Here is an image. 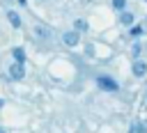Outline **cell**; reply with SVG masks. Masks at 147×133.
I'll use <instances>...</instances> for the list:
<instances>
[{
  "label": "cell",
  "mask_w": 147,
  "mask_h": 133,
  "mask_svg": "<svg viewBox=\"0 0 147 133\" xmlns=\"http://www.w3.org/2000/svg\"><path fill=\"white\" fill-rule=\"evenodd\" d=\"M145 30H142V25H133L131 28V37H138V34H142Z\"/></svg>",
  "instance_id": "8fae6325"
},
{
  "label": "cell",
  "mask_w": 147,
  "mask_h": 133,
  "mask_svg": "<svg viewBox=\"0 0 147 133\" xmlns=\"http://www.w3.org/2000/svg\"><path fill=\"white\" fill-rule=\"evenodd\" d=\"M9 78H11V80H23V78H25V66L18 64V62H14V64L9 66Z\"/></svg>",
  "instance_id": "3957f363"
},
{
  "label": "cell",
  "mask_w": 147,
  "mask_h": 133,
  "mask_svg": "<svg viewBox=\"0 0 147 133\" xmlns=\"http://www.w3.org/2000/svg\"><path fill=\"white\" fill-rule=\"evenodd\" d=\"M87 21H83V18H78V21H74V30L76 32H87Z\"/></svg>",
  "instance_id": "ba28073f"
},
{
  "label": "cell",
  "mask_w": 147,
  "mask_h": 133,
  "mask_svg": "<svg viewBox=\"0 0 147 133\" xmlns=\"http://www.w3.org/2000/svg\"><path fill=\"white\" fill-rule=\"evenodd\" d=\"M7 21H9V23H11V28H16V30L21 28V16H18L16 11H7Z\"/></svg>",
  "instance_id": "8992f818"
},
{
  "label": "cell",
  "mask_w": 147,
  "mask_h": 133,
  "mask_svg": "<svg viewBox=\"0 0 147 133\" xmlns=\"http://www.w3.org/2000/svg\"><path fill=\"white\" fill-rule=\"evenodd\" d=\"M11 55H14V60H16L18 64H23V62H25V50H23L21 46H16V48H11Z\"/></svg>",
  "instance_id": "52a82bcc"
},
{
  "label": "cell",
  "mask_w": 147,
  "mask_h": 133,
  "mask_svg": "<svg viewBox=\"0 0 147 133\" xmlns=\"http://www.w3.org/2000/svg\"><path fill=\"white\" fill-rule=\"evenodd\" d=\"M124 7H126V0H113V9L124 11Z\"/></svg>",
  "instance_id": "30bf717a"
},
{
  "label": "cell",
  "mask_w": 147,
  "mask_h": 133,
  "mask_svg": "<svg viewBox=\"0 0 147 133\" xmlns=\"http://www.w3.org/2000/svg\"><path fill=\"white\" fill-rule=\"evenodd\" d=\"M62 41H64V46L74 48V46H78V41H80V34H78L76 30H69V32H64V34H62Z\"/></svg>",
  "instance_id": "7a4b0ae2"
},
{
  "label": "cell",
  "mask_w": 147,
  "mask_h": 133,
  "mask_svg": "<svg viewBox=\"0 0 147 133\" xmlns=\"http://www.w3.org/2000/svg\"><path fill=\"white\" fill-rule=\"evenodd\" d=\"M34 34H37L39 39H44V41H46V39L51 37V30H48L46 25H34Z\"/></svg>",
  "instance_id": "5b68a950"
},
{
  "label": "cell",
  "mask_w": 147,
  "mask_h": 133,
  "mask_svg": "<svg viewBox=\"0 0 147 133\" xmlns=\"http://www.w3.org/2000/svg\"><path fill=\"white\" fill-rule=\"evenodd\" d=\"M131 71H133V76H136V78H142V76L147 73V64H145L142 60H136V62H133V66H131Z\"/></svg>",
  "instance_id": "277c9868"
},
{
  "label": "cell",
  "mask_w": 147,
  "mask_h": 133,
  "mask_svg": "<svg viewBox=\"0 0 147 133\" xmlns=\"http://www.w3.org/2000/svg\"><path fill=\"white\" fill-rule=\"evenodd\" d=\"M131 53H133V57H138V55L142 53V44H133V50H131Z\"/></svg>",
  "instance_id": "7c38bea8"
},
{
  "label": "cell",
  "mask_w": 147,
  "mask_h": 133,
  "mask_svg": "<svg viewBox=\"0 0 147 133\" xmlns=\"http://www.w3.org/2000/svg\"><path fill=\"white\" fill-rule=\"evenodd\" d=\"M119 23H122V25H131V23H133V14H131V11H122Z\"/></svg>",
  "instance_id": "9c48e42d"
},
{
  "label": "cell",
  "mask_w": 147,
  "mask_h": 133,
  "mask_svg": "<svg viewBox=\"0 0 147 133\" xmlns=\"http://www.w3.org/2000/svg\"><path fill=\"white\" fill-rule=\"evenodd\" d=\"M25 2H28V0H18V5H25Z\"/></svg>",
  "instance_id": "4fadbf2b"
},
{
  "label": "cell",
  "mask_w": 147,
  "mask_h": 133,
  "mask_svg": "<svg viewBox=\"0 0 147 133\" xmlns=\"http://www.w3.org/2000/svg\"><path fill=\"white\" fill-rule=\"evenodd\" d=\"M0 133H5V128H0Z\"/></svg>",
  "instance_id": "9a60e30c"
},
{
  "label": "cell",
  "mask_w": 147,
  "mask_h": 133,
  "mask_svg": "<svg viewBox=\"0 0 147 133\" xmlns=\"http://www.w3.org/2000/svg\"><path fill=\"white\" fill-rule=\"evenodd\" d=\"M96 85H99L103 92H117V89H119V83H117L115 78H110V76H99V78H96Z\"/></svg>",
  "instance_id": "6da1fadb"
},
{
  "label": "cell",
  "mask_w": 147,
  "mask_h": 133,
  "mask_svg": "<svg viewBox=\"0 0 147 133\" xmlns=\"http://www.w3.org/2000/svg\"><path fill=\"white\" fill-rule=\"evenodd\" d=\"M2 105H5V101H2V99H0V108H2Z\"/></svg>",
  "instance_id": "5bb4252c"
}]
</instances>
